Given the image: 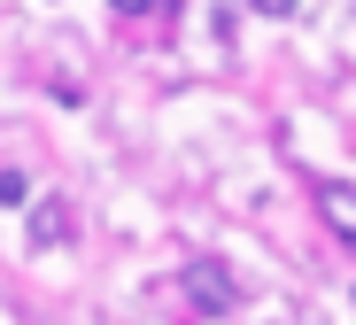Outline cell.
Segmentation results:
<instances>
[{
	"label": "cell",
	"instance_id": "6da1fadb",
	"mask_svg": "<svg viewBox=\"0 0 356 325\" xmlns=\"http://www.w3.org/2000/svg\"><path fill=\"white\" fill-rule=\"evenodd\" d=\"M24 240H31V248H70V240H78V202H63V193L24 202Z\"/></svg>",
	"mask_w": 356,
	"mask_h": 325
},
{
	"label": "cell",
	"instance_id": "7a4b0ae2",
	"mask_svg": "<svg viewBox=\"0 0 356 325\" xmlns=\"http://www.w3.org/2000/svg\"><path fill=\"white\" fill-rule=\"evenodd\" d=\"M318 217L356 248V186H341V178H333V186H318Z\"/></svg>",
	"mask_w": 356,
	"mask_h": 325
},
{
	"label": "cell",
	"instance_id": "3957f363",
	"mask_svg": "<svg viewBox=\"0 0 356 325\" xmlns=\"http://www.w3.org/2000/svg\"><path fill=\"white\" fill-rule=\"evenodd\" d=\"M186 294H194L209 317H217V310H232V279H225L217 264H194V271H186Z\"/></svg>",
	"mask_w": 356,
	"mask_h": 325
},
{
	"label": "cell",
	"instance_id": "277c9868",
	"mask_svg": "<svg viewBox=\"0 0 356 325\" xmlns=\"http://www.w3.org/2000/svg\"><path fill=\"white\" fill-rule=\"evenodd\" d=\"M108 8H116V16H170L178 0H108Z\"/></svg>",
	"mask_w": 356,
	"mask_h": 325
},
{
	"label": "cell",
	"instance_id": "5b68a950",
	"mask_svg": "<svg viewBox=\"0 0 356 325\" xmlns=\"http://www.w3.org/2000/svg\"><path fill=\"white\" fill-rule=\"evenodd\" d=\"M0 202H8V209H24V202H31V186H24V171H0Z\"/></svg>",
	"mask_w": 356,
	"mask_h": 325
},
{
	"label": "cell",
	"instance_id": "8992f818",
	"mask_svg": "<svg viewBox=\"0 0 356 325\" xmlns=\"http://www.w3.org/2000/svg\"><path fill=\"white\" fill-rule=\"evenodd\" d=\"M256 16H294V0H248Z\"/></svg>",
	"mask_w": 356,
	"mask_h": 325
}]
</instances>
